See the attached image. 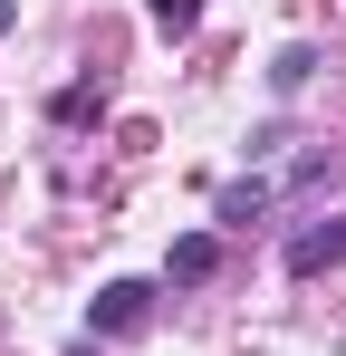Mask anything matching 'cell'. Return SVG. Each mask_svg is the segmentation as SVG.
Listing matches in <instances>:
<instances>
[{
  "label": "cell",
  "mask_w": 346,
  "mask_h": 356,
  "mask_svg": "<svg viewBox=\"0 0 346 356\" xmlns=\"http://www.w3.org/2000/svg\"><path fill=\"white\" fill-rule=\"evenodd\" d=\"M145 327H154V289L145 280H106L87 298V337H145Z\"/></svg>",
  "instance_id": "1"
},
{
  "label": "cell",
  "mask_w": 346,
  "mask_h": 356,
  "mask_svg": "<svg viewBox=\"0 0 346 356\" xmlns=\"http://www.w3.org/2000/svg\"><path fill=\"white\" fill-rule=\"evenodd\" d=\"M288 270H298V280H318V270H346V212H337V222H318V232H298V241H288Z\"/></svg>",
  "instance_id": "2"
},
{
  "label": "cell",
  "mask_w": 346,
  "mask_h": 356,
  "mask_svg": "<svg viewBox=\"0 0 346 356\" xmlns=\"http://www.w3.org/2000/svg\"><path fill=\"white\" fill-rule=\"evenodd\" d=\"M212 270H222V241H212V232H183V241L164 250V280H183V289L212 280Z\"/></svg>",
  "instance_id": "3"
},
{
  "label": "cell",
  "mask_w": 346,
  "mask_h": 356,
  "mask_svg": "<svg viewBox=\"0 0 346 356\" xmlns=\"http://www.w3.org/2000/svg\"><path fill=\"white\" fill-rule=\"evenodd\" d=\"M308 77H318V49H308V39H288L279 58H270V97H298Z\"/></svg>",
  "instance_id": "4"
},
{
  "label": "cell",
  "mask_w": 346,
  "mask_h": 356,
  "mask_svg": "<svg viewBox=\"0 0 346 356\" xmlns=\"http://www.w3.org/2000/svg\"><path fill=\"white\" fill-rule=\"evenodd\" d=\"M58 125H97L106 116V87H97V77H77V87H58V106H49Z\"/></svg>",
  "instance_id": "5"
},
{
  "label": "cell",
  "mask_w": 346,
  "mask_h": 356,
  "mask_svg": "<svg viewBox=\"0 0 346 356\" xmlns=\"http://www.w3.org/2000/svg\"><path fill=\"white\" fill-rule=\"evenodd\" d=\"M270 202H279V183H231V193H222V222H260Z\"/></svg>",
  "instance_id": "6"
},
{
  "label": "cell",
  "mask_w": 346,
  "mask_h": 356,
  "mask_svg": "<svg viewBox=\"0 0 346 356\" xmlns=\"http://www.w3.org/2000/svg\"><path fill=\"white\" fill-rule=\"evenodd\" d=\"M145 19H154L164 39H192V29H202V0H145Z\"/></svg>",
  "instance_id": "7"
},
{
  "label": "cell",
  "mask_w": 346,
  "mask_h": 356,
  "mask_svg": "<svg viewBox=\"0 0 346 356\" xmlns=\"http://www.w3.org/2000/svg\"><path fill=\"white\" fill-rule=\"evenodd\" d=\"M10 19H19V0H0V29H10Z\"/></svg>",
  "instance_id": "8"
},
{
  "label": "cell",
  "mask_w": 346,
  "mask_h": 356,
  "mask_svg": "<svg viewBox=\"0 0 346 356\" xmlns=\"http://www.w3.org/2000/svg\"><path fill=\"white\" fill-rule=\"evenodd\" d=\"M77 356H87V347H77Z\"/></svg>",
  "instance_id": "9"
}]
</instances>
